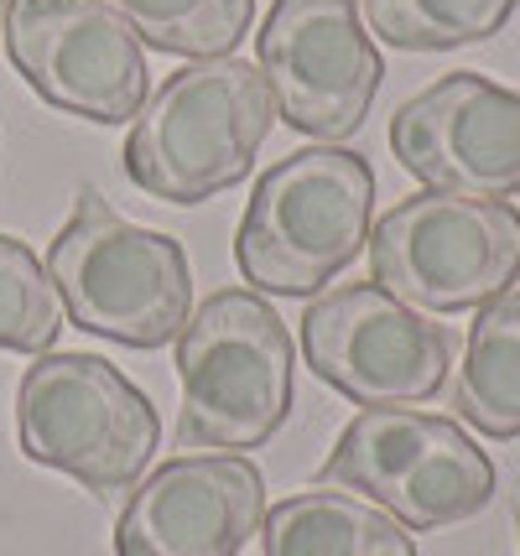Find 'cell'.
<instances>
[{"label":"cell","mask_w":520,"mask_h":556,"mask_svg":"<svg viewBox=\"0 0 520 556\" xmlns=\"http://www.w3.org/2000/svg\"><path fill=\"white\" fill-rule=\"evenodd\" d=\"M266 520V479L245 453H182L130 489L115 556H240Z\"/></svg>","instance_id":"obj_12"},{"label":"cell","mask_w":520,"mask_h":556,"mask_svg":"<svg viewBox=\"0 0 520 556\" xmlns=\"http://www.w3.org/2000/svg\"><path fill=\"white\" fill-rule=\"evenodd\" d=\"M271 125L266 73L245 58H203L147 94L121 151L125 177L147 198L193 208L245 182Z\"/></svg>","instance_id":"obj_2"},{"label":"cell","mask_w":520,"mask_h":556,"mask_svg":"<svg viewBox=\"0 0 520 556\" xmlns=\"http://www.w3.org/2000/svg\"><path fill=\"white\" fill-rule=\"evenodd\" d=\"M5 52L31 94L94 125H130L151 94L147 48L110 0H5Z\"/></svg>","instance_id":"obj_9"},{"label":"cell","mask_w":520,"mask_h":556,"mask_svg":"<svg viewBox=\"0 0 520 556\" xmlns=\"http://www.w3.org/2000/svg\"><path fill=\"white\" fill-rule=\"evenodd\" d=\"M458 416L495 442L520 437V287L484 302L469 328L464 369L453 386Z\"/></svg>","instance_id":"obj_14"},{"label":"cell","mask_w":520,"mask_h":556,"mask_svg":"<svg viewBox=\"0 0 520 556\" xmlns=\"http://www.w3.org/2000/svg\"><path fill=\"white\" fill-rule=\"evenodd\" d=\"M391 151L437 193L505 203L520 193V89L447 73L391 115Z\"/></svg>","instance_id":"obj_11"},{"label":"cell","mask_w":520,"mask_h":556,"mask_svg":"<svg viewBox=\"0 0 520 556\" xmlns=\"http://www.w3.org/2000/svg\"><path fill=\"white\" fill-rule=\"evenodd\" d=\"M255 68L266 73L276 121L333 146L365 125L385 78L359 0H276L255 31Z\"/></svg>","instance_id":"obj_10"},{"label":"cell","mask_w":520,"mask_h":556,"mask_svg":"<svg viewBox=\"0 0 520 556\" xmlns=\"http://www.w3.org/2000/svg\"><path fill=\"white\" fill-rule=\"evenodd\" d=\"M110 5L147 48L188 58V63L234 58L255 22V0H110Z\"/></svg>","instance_id":"obj_15"},{"label":"cell","mask_w":520,"mask_h":556,"mask_svg":"<svg viewBox=\"0 0 520 556\" xmlns=\"http://www.w3.org/2000/svg\"><path fill=\"white\" fill-rule=\"evenodd\" d=\"M322 484L396 515L406 531H447L495 500V463L453 416L370 406L348 421L318 468Z\"/></svg>","instance_id":"obj_6"},{"label":"cell","mask_w":520,"mask_h":556,"mask_svg":"<svg viewBox=\"0 0 520 556\" xmlns=\"http://www.w3.org/2000/svg\"><path fill=\"white\" fill-rule=\"evenodd\" d=\"M520 0H365V26L401 52H447L490 42Z\"/></svg>","instance_id":"obj_16"},{"label":"cell","mask_w":520,"mask_h":556,"mask_svg":"<svg viewBox=\"0 0 520 556\" xmlns=\"http://www.w3.org/2000/svg\"><path fill=\"white\" fill-rule=\"evenodd\" d=\"M370 270L417 313H479L520 276V214L499 198L411 193L370 224Z\"/></svg>","instance_id":"obj_7"},{"label":"cell","mask_w":520,"mask_h":556,"mask_svg":"<svg viewBox=\"0 0 520 556\" xmlns=\"http://www.w3.org/2000/svg\"><path fill=\"white\" fill-rule=\"evenodd\" d=\"M261 546L266 556H417L396 515L348 489H307L266 509Z\"/></svg>","instance_id":"obj_13"},{"label":"cell","mask_w":520,"mask_h":556,"mask_svg":"<svg viewBox=\"0 0 520 556\" xmlns=\"http://www.w3.org/2000/svg\"><path fill=\"white\" fill-rule=\"evenodd\" d=\"M63 317L121 349H167L193 313V266L182 240L130 224L94 188H78L74 214L48 250Z\"/></svg>","instance_id":"obj_4"},{"label":"cell","mask_w":520,"mask_h":556,"mask_svg":"<svg viewBox=\"0 0 520 556\" xmlns=\"http://www.w3.org/2000/svg\"><path fill=\"white\" fill-rule=\"evenodd\" d=\"M177 447L193 453H250L266 447L297 386V339L261 291H214L177 333Z\"/></svg>","instance_id":"obj_1"},{"label":"cell","mask_w":520,"mask_h":556,"mask_svg":"<svg viewBox=\"0 0 520 556\" xmlns=\"http://www.w3.org/2000/svg\"><path fill=\"white\" fill-rule=\"evenodd\" d=\"M516 531H520V489H516Z\"/></svg>","instance_id":"obj_18"},{"label":"cell","mask_w":520,"mask_h":556,"mask_svg":"<svg viewBox=\"0 0 520 556\" xmlns=\"http://www.w3.org/2000/svg\"><path fill=\"white\" fill-rule=\"evenodd\" d=\"M63 302L37 250L16 235H0V349L48 354L63 333Z\"/></svg>","instance_id":"obj_17"},{"label":"cell","mask_w":520,"mask_h":556,"mask_svg":"<svg viewBox=\"0 0 520 556\" xmlns=\"http://www.w3.org/2000/svg\"><path fill=\"white\" fill-rule=\"evenodd\" d=\"M375 224V172L348 146H302L261 172L234 261L250 291L313 296L359 261Z\"/></svg>","instance_id":"obj_3"},{"label":"cell","mask_w":520,"mask_h":556,"mask_svg":"<svg viewBox=\"0 0 520 556\" xmlns=\"http://www.w3.org/2000/svg\"><path fill=\"white\" fill-rule=\"evenodd\" d=\"M302 359L354 406H421L447 386L453 333L375 281L318 296L302 313Z\"/></svg>","instance_id":"obj_8"},{"label":"cell","mask_w":520,"mask_h":556,"mask_svg":"<svg viewBox=\"0 0 520 556\" xmlns=\"http://www.w3.org/2000/svg\"><path fill=\"white\" fill-rule=\"evenodd\" d=\"M16 442L94 494L136 489L162 442V416L100 354H37L16 390Z\"/></svg>","instance_id":"obj_5"},{"label":"cell","mask_w":520,"mask_h":556,"mask_svg":"<svg viewBox=\"0 0 520 556\" xmlns=\"http://www.w3.org/2000/svg\"><path fill=\"white\" fill-rule=\"evenodd\" d=\"M0 31H5V0H0Z\"/></svg>","instance_id":"obj_19"}]
</instances>
